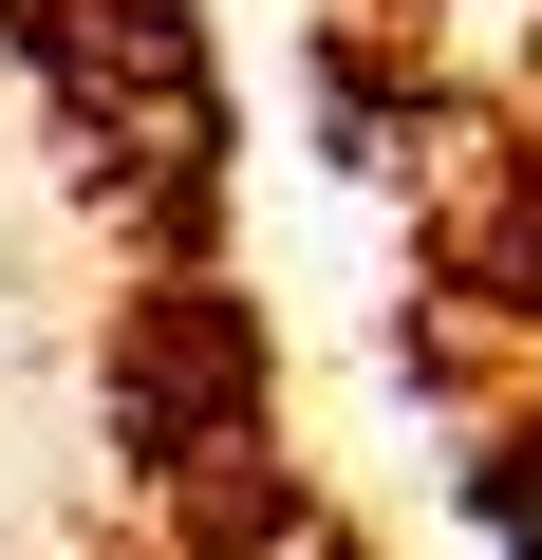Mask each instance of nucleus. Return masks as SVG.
Masks as SVG:
<instances>
[{"label": "nucleus", "mask_w": 542, "mask_h": 560, "mask_svg": "<svg viewBox=\"0 0 542 560\" xmlns=\"http://www.w3.org/2000/svg\"><path fill=\"white\" fill-rule=\"evenodd\" d=\"M486 486H505V523H523V560H542V430H505V467H486Z\"/></svg>", "instance_id": "f257e3e1"}]
</instances>
